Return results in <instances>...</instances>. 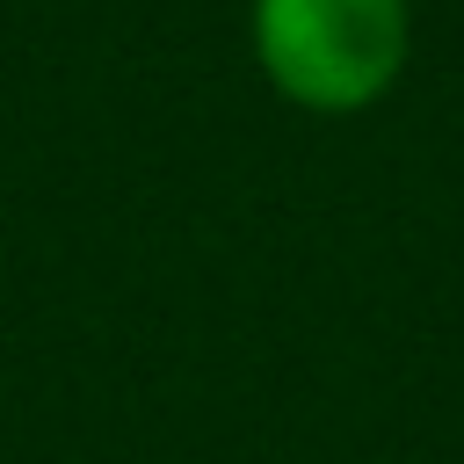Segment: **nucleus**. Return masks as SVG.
<instances>
[{
    "label": "nucleus",
    "instance_id": "f257e3e1",
    "mask_svg": "<svg viewBox=\"0 0 464 464\" xmlns=\"http://www.w3.org/2000/svg\"><path fill=\"white\" fill-rule=\"evenodd\" d=\"M246 44L290 109L362 116L413 58V0H246Z\"/></svg>",
    "mask_w": 464,
    "mask_h": 464
}]
</instances>
